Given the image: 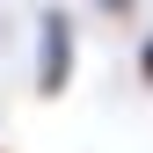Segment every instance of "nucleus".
Here are the masks:
<instances>
[{
    "label": "nucleus",
    "mask_w": 153,
    "mask_h": 153,
    "mask_svg": "<svg viewBox=\"0 0 153 153\" xmlns=\"http://www.w3.org/2000/svg\"><path fill=\"white\" fill-rule=\"evenodd\" d=\"M73 66H80V29H73L66 7H44L36 15V95L59 102L73 88Z\"/></svg>",
    "instance_id": "f257e3e1"
},
{
    "label": "nucleus",
    "mask_w": 153,
    "mask_h": 153,
    "mask_svg": "<svg viewBox=\"0 0 153 153\" xmlns=\"http://www.w3.org/2000/svg\"><path fill=\"white\" fill-rule=\"evenodd\" d=\"M102 15H131V0H102Z\"/></svg>",
    "instance_id": "7ed1b4c3"
},
{
    "label": "nucleus",
    "mask_w": 153,
    "mask_h": 153,
    "mask_svg": "<svg viewBox=\"0 0 153 153\" xmlns=\"http://www.w3.org/2000/svg\"><path fill=\"white\" fill-rule=\"evenodd\" d=\"M139 80H146V88H153V29H146V36H139Z\"/></svg>",
    "instance_id": "f03ea898"
}]
</instances>
